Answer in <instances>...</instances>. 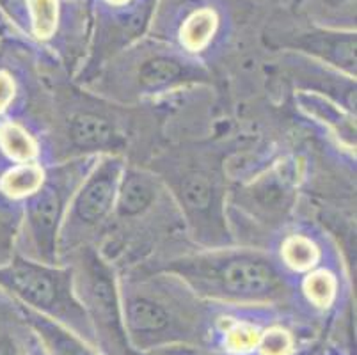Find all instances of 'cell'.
Here are the masks:
<instances>
[{"instance_id":"52a82bcc","label":"cell","mask_w":357,"mask_h":355,"mask_svg":"<svg viewBox=\"0 0 357 355\" xmlns=\"http://www.w3.org/2000/svg\"><path fill=\"white\" fill-rule=\"evenodd\" d=\"M29 318L43 343L47 355H102L82 338L40 312H29Z\"/></svg>"},{"instance_id":"5b68a950","label":"cell","mask_w":357,"mask_h":355,"mask_svg":"<svg viewBox=\"0 0 357 355\" xmlns=\"http://www.w3.org/2000/svg\"><path fill=\"white\" fill-rule=\"evenodd\" d=\"M121 165L116 158L103 162L84 181L79 194L75 195L71 215L82 226H96L107 217L116 203Z\"/></svg>"},{"instance_id":"8992f818","label":"cell","mask_w":357,"mask_h":355,"mask_svg":"<svg viewBox=\"0 0 357 355\" xmlns=\"http://www.w3.org/2000/svg\"><path fill=\"white\" fill-rule=\"evenodd\" d=\"M63 199L57 187H41L29 204V224L41 250V256L52 258L55 243V231L61 219Z\"/></svg>"},{"instance_id":"6da1fadb","label":"cell","mask_w":357,"mask_h":355,"mask_svg":"<svg viewBox=\"0 0 357 355\" xmlns=\"http://www.w3.org/2000/svg\"><path fill=\"white\" fill-rule=\"evenodd\" d=\"M121 311L130 345L137 354L173 345H197L206 322L189 297L151 288H125Z\"/></svg>"},{"instance_id":"8fae6325","label":"cell","mask_w":357,"mask_h":355,"mask_svg":"<svg viewBox=\"0 0 357 355\" xmlns=\"http://www.w3.org/2000/svg\"><path fill=\"white\" fill-rule=\"evenodd\" d=\"M181 195H183L185 206L196 213L208 211L213 204V183L206 174L192 172L185 176L181 181Z\"/></svg>"},{"instance_id":"d6986e66","label":"cell","mask_w":357,"mask_h":355,"mask_svg":"<svg viewBox=\"0 0 357 355\" xmlns=\"http://www.w3.org/2000/svg\"><path fill=\"white\" fill-rule=\"evenodd\" d=\"M22 343L9 332H0V355H24Z\"/></svg>"},{"instance_id":"3957f363","label":"cell","mask_w":357,"mask_h":355,"mask_svg":"<svg viewBox=\"0 0 357 355\" xmlns=\"http://www.w3.org/2000/svg\"><path fill=\"white\" fill-rule=\"evenodd\" d=\"M183 263L187 279L212 297L233 302H268L283 293V281L275 266L259 254L231 252Z\"/></svg>"},{"instance_id":"277c9868","label":"cell","mask_w":357,"mask_h":355,"mask_svg":"<svg viewBox=\"0 0 357 355\" xmlns=\"http://www.w3.org/2000/svg\"><path fill=\"white\" fill-rule=\"evenodd\" d=\"M75 295L79 299L93 334L96 350L102 355H141L132 348L125 331L121 297L107 266L91 254L80 263L73 281Z\"/></svg>"},{"instance_id":"5bb4252c","label":"cell","mask_w":357,"mask_h":355,"mask_svg":"<svg viewBox=\"0 0 357 355\" xmlns=\"http://www.w3.org/2000/svg\"><path fill=\"white\" fill-rule=\"evenodd\" d=\"M0 146L11 158L18 162L31 160L36 155V144L25 130L15 125H6L0 130Z\"/></svg>"},{"instance_id":"ba28073f","label":"cell","mask_w":357,"mask_h":355,"mask_svg":"<svg viewBox=\"0 0 357 355\" xmlns=\"http://www.w3.org/2000/svg\"><path fill=\"white\" fill-rule=\"evenodd\" d=\"M155 183L141 172H128L119 181L116 206L121 217H135L148 210L155 201Z\"/></svg>"},{"instance_id":"30bf717a","label":"cell","mask_w":357,"mask_h":355,"mask_svg":"<svg viewBox=\"0 0 357 355\" xmlns=\"http://www.w3.org/2000/svg\"><path fill=\"white\" fill-rule=\"evenodd\" d=\"M183 77V66L169 57H155L141 66L139 82L146 89H160L171 86Z\"/></svg>"},{"instance_id":"44dd1931","label":"cell","mask_w":357,"mask_h":355,"mask_svg":"<svg viewBox=\"0 0 357 355\" xmlns=\"http://www.w3.org/2000/svg\"><path fill=\"white\" fill-rule=\"evenodd\" d=\"M110 2H116V4H123V2H126V0H110Z\"/></svg>"},{"instance_id":"e0dca14e","label":"cell","mask_w":357,"mask_h":355,"mask_svg":"<svg viewBox=\"0 0 357 355\" xmlns=\"http://www.w3.org/2000/svg\"><path fill=\"white\" fill-rule=\"evenodd\" d=\"M36 34L48 38L57 24V0H29Z\"/></svg>"},{"instance_id":"9c48e42d","label":"cell","mask_w":357,"mask_h":355,"mask_svg":"<svg viewBox=\"0 0 357 355\" xmlns=\"http://www.w3.org/2000/svg\"><path fill=\"white\" fill-rule=\"evenodd\" d=\"M71 139L80 148H103L114 139V130L105 117L96 114H80L71 121Z\"/></svg>"},{"instance_id":"7c38bea8","label":"cell","mask_w":357,"mask_h":355,"mask_svg":"<svg viewBox=\"0 0 357 355\" xmlns=\"http://www.w3.org/2000/svg\"><path fill=\"white\" fill-rule=\"evenodd\" d=\"M43 187V171L38 165H20L13 169L2 180V190L11 197H22V195L36 194Z\"/></svg>"},{"instance_id":"9a60e30c","label":"cell","mask_w":357,"mask_h":355,"mask_svg":"<svg viewBox=\"0 0 357 355\" xmlns=\"http://www.w3.org/2000/svg\"><path fill=\"white\" fill-rule=\"evenodd\" d=\"M318 250L311 240L304 236H291L283 247V259L295 270H306L317 263Z\"/></svg>"},{"instance_id":"ffe728a7","label":"cell","mask_w":357,"mask_h":355,"mask_svg":"<svg viewBox=\"0 0 357 355\" xmlns=\"http://www.w3.org/2000/svg\"><path fill=\"white\" fill-rule=\"evenodd\" d=\"M13 96H15V84L8 75L0 73V110H4L11 103Z\"/></svg>"},{"instance_id":"2e32d148","label":"cell","mask_w":357,"mask_h":355,"mask_svg":"<svg viewBox=\"0 0 357 355\" xmlns=\"http://www.w3.org/2000/svg\"><path fill=\"white\" fill-rule=\"evenodd\" d=\"M304 292H306L310 302H313L318 308H326L334 299L336 281H334L331 273L317 272L306 279V282H304Z\"/></svg>"},{"instance_id":"7a4b0ae2","label":"cell","mask_w":357,"mask_h":355,"mask_svg":"<svg viewBox=\"0 0 357 355\" xmlns=\"http://www.w3.org/2000/svg\"><path fill=\"white\" fill-rule=\"evenodd\" d=\"M0 285L34 312L57 322L96 348L93 328L75 295L71 273L18 259L0 270Z\"/></svg>"},{"instance_id":"4fadbf2b","label":"cell","mask_w":357,"mask_h":355,"mask_svg":"<svg viewBox=\"0 0 357 355\" xmlns=\"http://www.w3.org/2000/svg\"><path fill=\"white\" fill-rule=\"evenodd\" d=\"M213 31H215V15L210 9H201L187 20V24L181 29V39L185 47L197 50L208 43Z\"/></svg>"},{"instance_id":"ac0fdd59","label":"cell","mask_w":357,"mask_h":355,"mask_svg":"<svg viewBox=\"0 0 357 355\" xmlns=\"http://www.w3.org/2000/svg\"><path fill=\"white\" fill-rule=\"evenodd\" d=\"M267 334L268 336L265 338V345H263L265 352L271 355H283L288 348L284 332L272 331V332H267Z\"/></svg>"}]
</instances>
